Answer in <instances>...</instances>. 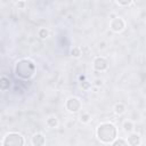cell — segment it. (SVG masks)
I'll list each match as a JSON object with an SVG mask.
<instances>
[{
	"instance_id": "obj_1",
	"label": "cell",
	"mask_w": 146,
	"mask_h": 146,
	"mask_svg": "<svg viewBox=\"0 0 146 146\" xmlns=\"http://www.w3.org/2000/svg\"><path fill=\"white\" fill-rule=\"evenodd\" d=\"M97 137L103 143H112L116 137V129L112 123H102L97 129Z\"/></svg>"
},
{
	"instance_id": "obj_2",
	"label": "cell",
	"mask_w": 146,
	"mask_h": 146,
	"mask_svg": "<svg viewBox=\"0 0 146 146\" xmlns=\"http://www.w3.org/2000/svg\"><path fill=\"white\" fill-rule=\"evenodd\" d=\"M15 72L19 78L29 79L34 73V65L32 62H30L27 59H22V60L17 62L16 67H15Z\"/></svg>"
},
{
	"instance_id": "obj_3",
	"label": "cell",
	"mask_w": 146,
	"mask_h": 146,
	"mask_svg": "<svg viewBox=\"0 0 146 146\" xmlns=\"http://www.w3.org/2000/svg\"><path fill=\"white\" fill-rule=\"evenodd\" d=\"M2 145L3 146H21V145H24V139L19 133L10 132L5 137Z\"/></svg>"
},
{
	"instance_id": "obj_4",
	"label": "cell",
	"mask_w": 146,
	"mask_h": 146,
	"mask_svg": "<svg viewBox=\"0 0 146 146\" xmlns=\"http://www.w3.org/2000/svg\"><path fill=\"white\" fill-rule=\"evenodd\" d=\"M80 106H81V103L75 97H71L66 102V107H67V110L70 112H76V111H79L80 110Z\"/></svg>"
},
{
	"instance_id": "obj_5",
	"label": "cell",
	"mask_w": 146,
	"mask_h": 146,
	"mask_svg": "<svg viewBox=\"0 0 146 146\" xmlns=\"http://www.w3.org/2000/svg\"><path fill=\"white\" fill-rule=\"evenodd\" d=\"M123 27H124V22H123V19L120 18V17H116V18H114V19L111 22V29H112L114 32H120V31L123 30Z\"/></svg>"
},
{
	"instance_id": "obj_6",
	"label": "cell",
	"mask_w": 146,
	"mask_h": 146,
	"mask_svg": "<svg viewBox=\"0 0 146 146\" xmlns=\"http://www.w3.org/2000/svg\"><path fill=\"white\" fill-rule=\"evenodd\" d=\"M94 66L97 71H105L107 68V60L103 57H97L94 60Z\"/></svg>"
},
{
	"instance_id": "obj_7",
	"label": "cell",
	"mask_w": 146,
	"mask_h": 146,
	"mask_svg": "<svg viewBox=\"0 0 146 146\" xmlns=\"http://www.w3.org/2000/svg\"><path fill=\"white\" fill-rule=\"evenodd\" d=\"M32 144L35 145V146L43 145L44 144V137H43V135L42 133H35L32 137Z\"/></svg>"
},
{
	"instance_id": "obj_8",
	"label": "cell",
	"mask_w": 146,
	"mask_h": 146,
	"mask_svg": "<svg viewBox=\"0 0 146 146\" xmlns=\"http://www.w3.org/2000/svg\"><path fill=\"white\" fill-rule=\"evenodd\" d=\"M139 143H140V139L137 133H132L128 138V144H130V145H138Z\"/></svg>"
},
{
	"instance_id": "obj_9",
	"label": "cell",
	"mask_w": 146,
	"mask_h": 146,
	"mask_svg": "<svg viewBox=\"0 0 146 146\" xmlns=\"http://www.w3.org/2000/svg\"><path fill=\"white\" fill-rule=\"evenodd\" d=\"M9 83H10L9 79L6 78V76H2L1 80H0V88H1L2 90H6V89L9 88Z\"/></svg>"
},
{
	"instance_id": "obj_10",
	"label": "cell",
	"mask_w": 146,
	"mask_h": 146,
	"mask_svg": "<svg viewBox=\"0 0 146 146\" xmlns=\"http://www.w3.org/2000/svg\"><path fill=\"white\" fill-rule=\"evenodd\" d=\"M47 124H48L49 127H51V128H55V127L57 125V119H56V116H50V117L47 120Z\"/></svg>"
},
{
	"instance_id": "obj_11",
	"label": "cell",
	"mask_w": 146,
	"mask_h": 146,
	"mask_svg": "<svg viewBox=\"0 0 146 146\" xmlns=\"http://www.w3.org/2000/svg\"><path fill=\"white\" fill-rule=\"evenodd\" d=\"M114 110H115V112L117 113V114H122L123 112H124V110H125V107H124V105L123 104H116L115 105V107H114Z\"/></svg>"
},
{
	"instance_id": "obj_12",
	"label": "cell",
	"mask_w": 146,
	"mask_h": 146,
	"mask_svg": "<svg viewBox=\"0 0 146 146\" xmlns=\"http://www.w3.org/2000/svg\"><path fill=\"white\" fill-rule=\"evenodd\" d=\"M38 34H39V36H40L41 39H44V38L48 36V31H47L46 29H40Z\"/></svg>"
},
{
	"instance_id": "obj_13",
	"label": "cell",
	"mask_w": 146,
	"mask_h": 146,
	"mask_svg": "<svg viewBox=\"0 0 146 146\" xmlns=\"http://www.w3.org/2000/svg\"><path fill=\"white\" fill-rule=\"evenodd\" d=\"M123 128H124V130H125V131H131V130H132V123L127 121V122H124Z\"/></svg>"
},
{
	"instance_id": "obj_14",
	"label": "cell",
	"mask_w": 146,
	"mask_h": 146,
	"mask_svg": "<svg viewBox=\"0 0 146 146\" xmlns=\"http://www.w3.org/2000/svg\"><path fill=\"white\" fill-rule=\"evenodd\" d=\"M71 54H72V56H74V57H79V56L81 55V51H80L79 48H74V49H72Z\"/></svg>"
},
{
	"instance_id": "obj_15",
	"label": "cell",
	"mask_w": 146,
	"mask_h": 146,
	"mask_svg": "<svg viewBox=\"0 0 146 146\" xmlns=\"http://www.w3.org/2000/svg\"><path fill=\"white\" fill-rule=\"evenodd\" d=\"M112 144H113L114 146H116V145H127L128 143H127V141H124V140L119 139V140H113V141H112Z\"/></svg>"
},
{
	"instance_id": "obj_16",
	"label": "cell",
	"mask_w": 146,
	"mask_h": 146,
	"mask_svg": "<svg viewBox=\"0 0 146 146\" xmlns=\"http://www.w3.org/2000/svg\"><path fill=\"white\" fill-rule=\"evenodd\" d=\"M116 1H117V3H120L122 6H128L132 0H116Z\"/></svg>"
},
{
	"instance_id": "obj_17",
	"label": "cell",
	"mask_w": 146,
	"mask_h": 146,
	"mask_svg": "<svg viewBox=\"0 0 146 146\" xmlns=\"http://www.w3.org/2000/svg\"><path fill=\"white\" fill-rule=\"evenodd\" d=\"M89 117H90V116H89V114H87V113H86V114L81 115V121H83V122H88V121H89Z\"/></svg>"
},
{
	"instance_id": "obj_18",
	"label": "cell",
	"mask_w": 146,
	"mask_h": 146,
	"mask_svg": "<svg viewBox=\"0 0 146 146\" xmlns=\"http://www.w3.org/2000/svg\"><path fill=\"white\" fill-rule=\"evenodd\" d=\"M81 86H82L84 89H87V88H88V86H89V83H87V81H84V82H82V83H81Z\"/></svg>"
}]
</instances>
